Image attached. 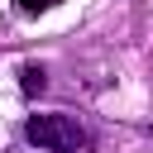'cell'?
I'll use <instances>...</instances> for the list:
<instances>
[{
  "instance_id": "6da1fadb",
  "label": "cell",
  "mask_w": 153,
  "mask_h": 153,
  "mask_svg": "<svg viewBox=\"0 0 153 153\" xmlns=\"http://www.w3.org/2000/svg\"><path fill=\"white\" fill-rule=\"evenodd\" d=\"M24 139L38 143L43 153H76V148L86 143V134H81V124H76L72 115H29Z\"/></svg>"
},
{
  "instance_id": "7a4b0ae2",
  "label": "cell",
  "mask_w": 153,
  "mask_h": 153,
  "mask_svg": "<svg viewBox=\"0 0 153 153\" xmlns=\"http://www.w3.org/2000/svg\"><path fill=\"white\" fill-rule=\"evenodd\" d=\"M19 76H24V91H29V96H33V91H43V67H33V62H29Z\"/></svg>"
},
{
  "instance_id": "3957f363",
  "label": "cell",
  "mask_w": 153,
  "mask_h": 153,
  "mask_svg": "<svg viewBox=\"0 0 153 153\" xmlns=\"http://www.w3.org/2000/svg\"><path fill=\"white\" fill-rule=\"evenodd\" d=\"M53 5H57V0H19V10H24V14H38V10H53Z\"/></svg>"
}]
</instances>
